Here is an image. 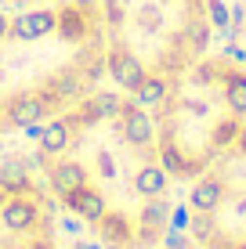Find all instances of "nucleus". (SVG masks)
Masks as SVG:
<instances>
[{"label":"nucleus","mask_w":246,"mask_h":249,"mask_svg":"<svg viewBox=\"0 0 246 249\" xmlns=\"http://www.w3.org/2000/svg\"><path fill=\"white\" fill-rule=\"evenodd\" d=\"M37 166L58 210L109 249H159L174 220L152 108L123 90H87L37 130Z\"/></svg>","instance_id":"obj_1"},{"label":"nucleus","mask_w":246,"mask_h":249,"mask_svg":"<svg viewBox=\"0 0 246 249\" xmlns=\"http://www.w3.org/2000/svg\"><path fill=\"white\" fill-rule=\"evenodd\" d=\"M101 76V0L0 7V134L40 130Z\"/></svg>","instance_id":"obj_2"},{"label":"nucleus","mask_w":246,"mask_h":249,"mask_svg":"<svg viewBox=\"0 0 246 249\" xmlns=\"http://www.w3.org/2000/svg\"><path fill=\"white\" fill-rule=\"evenodd\" d=\"M221 29L217 0H101L105 76L141 105H156L174 76L210 54Z\"/></svg>","instance_id":"obj_3"},{"label":"nucleus","mask_w":246,"mask_h":249,"mask_svg":"<svg viewBox=\"0 0 246 249\" xmlns=\"http://www.w3.org/2000/svg\"><path fill=\"white\" fill-rule=\"evenodd\" d=\"M167 174L192 181L239 137L246 119V69L228 54H203L167 83L152 105Z\"/></svg>","instance_id":"obj_4"},{"label":"nucleus","mask_w":246,"mask_h":249,"mask_svg":"<svg viewBox=\"0 0 246 249\" xmlns=\"http://www.w3.org/2000/svg\"><path fill=\"white\" fill-rule=\"evenodd\" d=\"M185 235L192 249H246V119L239 137L189 181Z\"/></svg>","instance_id":"obj_5"},{"label":"nucleus","mask_w":246,"mask_h":249,"mask_svg":"<svg viewBox=\"0 0 246 249\" xmlns=\"http://www.w3.org/2000/svg\"><path fill=\"white\" fill-rule=\"evenodd\" d=\"M0 249H62L58 202L22 166H0Z\"/></svg>","instance_id":"obj_6"}]
</instances>
